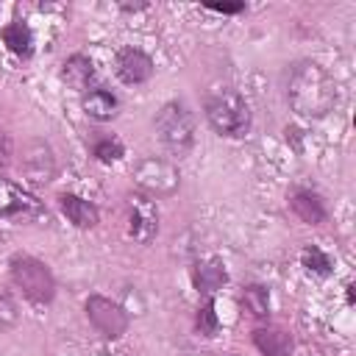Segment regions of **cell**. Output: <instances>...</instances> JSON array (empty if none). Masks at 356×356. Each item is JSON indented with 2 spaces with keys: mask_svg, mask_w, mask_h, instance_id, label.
<instances>
[{
  "mask_svg": "<svg viewBox=\"0 0 356 356\" xmlns=\"http://www.w3.org/2000/svg\"><path fill=\"white\" fill-rule=\"evenodd\" d=\"M286 100L300 117H325L337 100V83L317 61H298L286 78Z\"/></svg>",
  "mask_w": 356,
  "mask_h": 356,
  "instance_id": "obj_1",
  "label": "cell"
},
{
  "mask_svg": "<svg viewBox=\"0 0 356 356\" xmlns=\"http://www.w3.org/2000/svg\"><path fill=\"white\" fill-rule=\"evenodd\" d=\"M206 117L222 136H245L250 128V108L245 97L231 86H214L206 95Z\"/></svg>",
  "mask_w": 356,
  "mask_h": 356,
  "instance_id": "obj_2",
  "label": "cell"
},
{
  "mask_svg": "<svg viewBox=\"0 0 356 356\" xmlns=\"http://www.w3.org/2000/svg\"><path fill=\"white\" fill-rule=\"evenodd\" d=\"M156 134L161 139V145L175 153V156H186L195 145V120H192V111L178 103V100H170L159 108L156 114Z\"/></svg>",
  "mask_w": 356,
  "mask_h": 356,
  "instance_id": "obj_3",
  "label": "cell"
},
{
  "mask_svg": "<svg viewBox=\"0 0 356 356\" xmlns=\"http://www.w3.org/2000/svg\"><path fill=\"white\" fill-rule=\"evenodd\" d=\"M11 281L17 284V289L31 303H50L56 295L53 273L47 270L44 261H39L33 256H14L11 259Z\"/></svg>",
  "mask_w": 356,
  "mask_h": 356,
  "instance_id": "obj_4",
  "label": "cell"
},
{
  "mask_svg": "<svg viewBox=\"0 0 356 356\" xmlns=\"http://www.w3.org/2000/svg\"><path fill=\"white\" fill-rule=\"evenodd\" d=\"M134 184L147 195V197H167L178 189L181 184V172L172 161L159 159V156H147L134 167Z\"/></svg>",
  "mask_w": 356,
  "mask_h": 356,
  "instance_id": "obj_5",
  "label": "cell"
},
{
  "mask_svg": "<svg viewBox=\"0 0 356 356\" xmlns=\"http://www.w3.org/2000/svg\"><path fill=\"white\" fill-rule=\"evenodd\" d=\"M86 317L89 323L108 339L114 337H122L125 328H128V314L120 303H114L111 298H103V295H89L86 298Z\"/></svg>",
  "mask_w": 356,
  "mask_h": 356,
  "instance_id": "obj_6",
  "label": "cell"
},
{
  "mask_svg": "<svg viewBox=\"0 0 356 356\" xmlns=\"http://www.w3.org/2000/svg\"><path fill=\"white\" fill-rule=\"evenodd\" d=\"M19 170L28 178V184H47L56 175V156L44 139H28L22 145L19 156Z\"/></svg>",
  "mask_w": 356,
  "mask_h": 356,
  "instance_id": "obj_7",
  "label": "cell"
},
{
  "mask_svg": "<svg viewBox=\"0 0 356 356\" xmlns=\"http://www.w3.org/2000/svg\"><path fill=\"white\" fill-rule=\"evenodd\" d=\"M0 217L36 220V217H44V209L31 192H25L22 186H17L8 178H0Z\"/></svg>",
  "mask_w": 356,
  "mask_h": 356,
  "instance_id": "obj_8",
  "label": "cell"
},
{
  "mask_svg": "<svg viewBox=\"0 0 356 356\" xmlns=\"http://www.w3.org/2000/svg\"><path fill=\"white\" fill-rule=\"evenodd\" d=\"M159 231V211L147 195L128 197V236L147 245Z\"/></svg>",
  "mask_w": 356,
  "mask_h": 356,
  "instance_id": "obj_9",
  "label": "cell"
},
{
  "mask_svg": "<svg viewBox=\"0 0 356 356\" xmlns=\"http://www.w3.org/2000/svg\"><path fill=\"white\" fill-rule=\"evenodd\" d=\"M114 70H117V75H120L122 83L136 86V83H145L153 75V61L139 47H122L117 53V58H114Z\"/></svg>",
  "mask_w": 356,
  "mask_h": 356,
  "instance_id": "obj_10",
  "label": "cell"
},
{
  "mask_svg": "<svg viewBox=\"0 0 356 356\" xmlns=\"http://www.w3.org/2000/svg\"><path fill=\"white\" fill-rule=\"evenodd\" d=\"M253 345L264 353V356H289L292 353V334L275 325L267 328H256L253 331Z\"/></svg>",
  "mask_w": 356,
  "mask_h": 356,
  "instance_id": "obj_11",
  "label": "cell"
},
{
  "mask_svg": "<svg viewBox=\"0 0 356 356\" xmlns=\"http://www.w3.org/2000/svg\"><path fill=\"white\" fill-rule=\"evenodd\" d=\"M92 78H95V64H92V58H86V56H81V53L70 56V58L61 64V81H64L67 86L78 89V92H83V89L92 83Z\"/></svg>",
  "mask_w": 356,
  "mask_h": 356,
  "instance_id": "obj_12",
  "label": "cell"
},
{
  "mask_svg": "<svg viewBox=\"0 0 356 356\" xmlns=\"http://www.w3.org/2000/svg\"><path fill=\"white\" fill-rule=\"evenodd\" d=\"M289 206H292V211H295L303 222H309V225H317V222L325 220V206H323V200H320L312 189H295V192L289 195Z\"/></svg>",
  "mask_w": 356,
  "mask_h": 356,
  "instance_id": "obj_13",
  "label": "cell"
},
{
  "mask_svg": "<svg viewBox=\"0 0 356 356\" xmlns=\"http://www.w3.org/2000/svg\"><path fill=\"white\" fill-rule=\"evenodd\" d=\"M58 206H61V211H64V217L72 222V225H78V228H92V225H97V209L89 203V200H83V197H78V195H61L58 197Z\"/></svg>",
  "mask_w": 356,
  "mask_h": 356,
  "instance_id": "obj_14",
  "label": "cell"
},
{
  "mask_svg": "<svg viewBox=\"0 0 356 356\" xmlns=\"http://www.w3.org/2000/svg\"><path fill=\"white\" fill-rule=\"evenodd\" d=\"M192 278H195L197 292L211 295L214 289H220V286L228 281V273H225V267H222L220 259H206V261H197V264H195Z\"/></svg>",
  "mask_w": 356,
  "mask_h": 356,
  "instance_id": "obj_15",
  "label": "cell"
},
{
  "mask_svg": "<svg viewBox=\"0 0 356 356\" xmlns=\"http://www.w3.org/2000/svg\"><path fill=\"white\" fill-rule=\"evenodd\" d=\"M83 111H86L92 120L106 122V120H111V117L117 114V97H114L111 92H106V89H92V92L83 97Z\"/></svg>",
  "mask_w": 356,
  "mask_h": 356,
  "instance_id": "obj_16",
  "label": "cell"
},
{
  "mask_svg": "<svg viewBox=\"0 0 356 356\" xmlns=\"http://www.w3.org/2000/svg\"><path fill=\"white\" fill-rule=\"evenodd\" d=\"M3 42L8 44L11 53L17 56H31L33 53V36H31V28L19 19H14L11 25L3 28Z\"/></svg>",
  "mask_w": 356,
  "mask_h": 356,
  "instance_id": "obj_17",
  "label": "cell"
},
{
  "mask_svg": "<svg viewBox=\"0 0 356 356\" xmlns=\"http://www.w3.org/2000/svg\"><path fill=\"white\" fill-rule=\"evenodd\" d=\"M242 303H245V309H248L253 317H267V312H270V292H267V286H261V284L245 286Z\"/></svg>",
  "mask_w": 356,
  "mask_h": 356,
  "instance_id": "obj_18",
  "label": "cell"
},
{
  "mask_svg": "<svg viewBox=\"0 0 356 356\" xmlns=\"http://www.w3.org/2000/svg\"><path fill=\"white\" fill-rule=\"evenodd\" d=\"M300 261H303L306 270H312V273H317V275H328V273H331V259H328L320 248H314V245L303 248Z\"/></svg>",
  "mask_w": 356,
  "mask_h": 356,
  "instance_id": "obj_19",
  "label": "cell"
},
{
  "mask_svg": "<svg viewBox=\"0 0 356 356\" xmlns=\"http://www.w3.org/2000/svg\"><path fill=\"white\" fill-rule=\"evenodd\" d=\"M197 331L203 337H214L217 328H220V320H217V312H214V300H206L200 309H197V320H195Z\"/></svg>",
  "mask_w": 356,
  "mask_h": 356,
  "instance_id": "obj_20",
  "label": "cell"
},
{
  "mask_svg": "<svg viewBox=\"0 0 356 356\" xmlns=\"http://www.w3.org/2000/svg\"><path fill=\"white\" fill-rule=\"evenodd\" d=\"M122 145H120V139H100V142H95V156L103 161V164H111V161H117V159H122Z\"/></svg>",
  "mask_w": 356,
  "mask_h": 356,
  "instance_id": "obj_21",
  "label": "cell"
},
{
  "mask_svg": "<svg viewBox=\"0 0 356 356\" xmlns=\"http://www.w3.org/2000/svg\"><path fill=\"white\" fill-rule=\"evenodd\" d=\"M17 320V306H14V300L6 295V292H0V325H8V323H14Z\"/></svg>",
  "mask_w": 356,
  "mask_h": 356,
  "instance_id": "obj_22",
  "label": "cell"
},
{
  "mask_svg": "<svg viewBox=\"0 0 356 356\" xmlns=\"http://www.w3.org/2000/svg\"><path fill=\"white\" fill-rule=\"evenodd\" d=\"M206 8H211L217 14H239V11H245V3H206Z\"/></svg>",
  "mask_w": 356,
  "mask_h": 356,
  "instance_id": "obj_23",
  "label": "cell"
},
{
  "mask_svg": "<svg viewBox=\"0 0 356 356\" xmlns=\"http://www.w3.org/2000/svg\"><path fill=\"white\" fill-rule=\"evenodd\" d=\"M8 156H11V142H8V136L0 131V167L8 161Z\"/></svg>",
  "mask_w": 356,
  "mask_h": 356,
  "instance_id": "obj_24",
  "label": "cell"
}]
</instances>
